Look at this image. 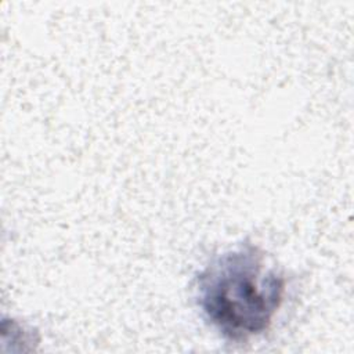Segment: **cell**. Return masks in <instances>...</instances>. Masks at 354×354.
<instances>
[{
	"label": "cell",
	"mask_w": 354,
	"mask_h": 354,
	"mask_svg": "<svg viewBox=\"0 0 354 354\" xmlns=\"http://www.w3.org/2000/svg\"><path fill=\"white\" fill-rule=\"evenodd\" d=\"M285 285L282 272L267 268L264 252L249 241L213 257L195 279L203 318L230 342H246L270 328Z\"/></svg>",
	"instance_id": "obj_1"
}]
</instances>
